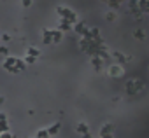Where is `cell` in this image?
<instances>
[{
  "label": "cell",
  "mask_w": 149,
  "mask_h": 138,
  "mask_svg": "<svg viewBox=\"0 0 149 138\" xmlns=\"http://www.w3.org/2000/svg\"><path fill=\"white\" fill-rule=\"evenodd\" d=\"M56 12H58V14L61 16V19H65V21H70V23L76 21V14H74L70 9H67V7H58Z\"/></svg>",
  "instance_id": "cell-1"
},
{
  "label": "cell",
  "mask_w": 149,
  "mask_h": 138,
  "mask_svg": "<svg viewBox=\"0 0 149 138\" xmlns=\"http://www.w3.org/2000/svg\"><path fill=\"white\" fill-rule=\"evenodd\" d=\"M126 91H128L130 95H137V93L142 91V84H140L139 81H130L128 86H126Z\"/></svg>",
  "instance_id": "cell-2"
},
{
  "label": "cell",
  "mask_w": 149,
  "mask_h": 138,
  "mask_svg": "<svg viewBox=\"0 0 149 138\" xmlns=\"http://www.w3.org/2000/svg\"><path fill=\"white\" fill-rule=\"evenodd\" d=\"M109 75L111 77H121L123 75V65H112V66H109Z\"/></svg>",
  "instance_id": "cell-3"
},
{
  "label": "cell",
  "mask_w": 149,
  "mask_h": 138,
  "mask_svg": "<svg viewBox=\"0 0 149 138\" xmlns=\"http://www.w3.org/2000/svg\"><path fill=\"white\" fill-rule=\"evenodd\" d=\"M102 59H104L102 56H93V58L90 59V63L97 68V70H100V68H102Z\"/></svg>",
  "instance_id": "cell-4"
},
{
  "label": "cell",
  "mask_w": 149,
  "mask_h": 138,
  "mask_svg": "<svg viewBox=\"0 0 149 138\" xmlns=\"http://www.w3.org/2000/svg\"><path fill=\"white\" fill-rule=\"evenodd\" d=\"M76 131H77L79 135H86V133H90V128H88L84 122H79V124L76 126Z\"/></svg>",
  "instance_id": "cell-5"
},
{
  "label": "cell",
  "mask_w": 149,
  "mask_h": 138,
  "mask_svg": "<svg viewBox=\"0 0 149 138\" xmlns=\"http://www.w3.org/2000/svg\"><path fill=\"white\" fill-rule=\"evenodd\" d=\"M44 44H53V30H44Z\"/></svg>",
  "instance_id": "cell-6"
},
{
  "label": "cell",
  "mask_w": 149,
  "mask_h": 138,
  "mask_svg": "<svg viewBox=\"0 0 149 138\" xmlns=\"http://www.w3.org/2000/svg\"><path fill=\"white\" fill-rule=\"evenodd\" d=\"M60 126H61L60 122H54V124H53V126H51V128L47 129V131H49V136H54V135H56V133L60 131Z\"/></svg>",
  "instance_id": "cell-7"
},
{
  "label": "cell",
  "mask_w": 149,
  "mask_h": 138,
  "mask_svg": "<svg viewBox=\"0 0 149 138\" xmlns=\"http://www.w3.org/2000/svg\"><path fill=\"white\" fill-rule=\"evenodd\" d=\"M35 138H49V131H47V128H46V129H40V131H37Z\"/></svg>",
  "instance_id": "cell-8"
},
{
  "label": "cell",
  "mask_w": 149,
  "mask_h": 138,
  "mask_svg": "<svg viewBox=\"0 0 149 138\" xmlns=\"http://www.w3.org/2000/svg\"><path fill=\"white\" fill-rule=\"evenodd\" d=\"M114 56H116V58H118L121 63H126V61H130V58H128V56H125L123 52H114Z\"/></svg>",
  "instance_id": "cell-9"
},
{
  "label": "cell",
  "mask_w": 149,
  "mask_h": 138,
  "mask_svg": "<svg viewBox=\"0 0 149 138\" xmlns=\"http://www.w3.org/2000/svg\"><path fill=\"white\" fill-rule=\"evenodd\" d=\"M70 26H72V23H70V21L61 19V23H60V30H70Z\"/></svg>",
  "instance_id": "cell-10"
},
{
  "label": "cell",
  "mask_w": 149,
  "mask_h": 138,
  "mask_svg": "<svg viewBox=\"0 0 149 138\" xmlns=\"http://www.w3.org/2000/svg\"><path fill=\"white\" fill-rule=\"evenodd\" d=\"M107 133H112V124H105V126L100 129V135H107Z\"/></svg>",
  "instance_id": "cell-11"
},
{
  "label": "cell",
  "mask_w": 149,
  "mask_h": 138,
  "mask_svg": "<svg viewBox=\"0 0 149 138\" xmlns=\"http://www.w3.org/2000/svg\"><path fill=\"white\" fill-rule=\"evenodd\" d=\"M26 52H28V56H33V58H37V56L40 54V52H39V49H35V47H28V51H26Z\"/></svg>",
  "instance_id": "cell-12"
},
{
  "label": "cell",
  "mask_w": 149,
  "mask_h": 138,
  "mask_svg": "<svg viewBox=\"0 0 149 138\" xmlns=\"http://www.w3.org/2000/svg\"><path fill=\"white\" fill-rule=\"evenodd\" d=\"M140 9L149 12V0H140Z\"/></svg>",
  "instance_id": "cell-13"
},
{
  "label": "cell",
  "mask_w": 149,
  "mask_h": 138,
  "mask_svg": "<svg viewBox=\"0 0 149 138\" xmlns=\"http://www.w3.org/2000/svg\"><path fill=\"white\" fill-rule=\"evenodd\" d=\"M76 30H77V32H79V33H83V35H86V32H88V30H86V28H84V25H83V23H79V25H77V26H76Z\"/></svg>",
  "instance_id": "cell-14"
},
{
  "label": "cell",
  "mask_w": 149,
  "mask_h": 138,
  "mask_svg": "<svg viewBox=\"0 0 149 138\" xmlns=\"http://www.w3.org/2000/svg\"><path fill=\"white\" fill-rule=\"evenodd\" d=\"M35 59H37V58H33V56H28V58H26V59H25V61H26V63H33V61H35Z\"/></svg>",
  "instance_id": "cell-15"
},
{
  "label": "cell",
  "mask_w": 149,
  "mask_h": 138,
  "mask_svg": "<svg viewBox=\"0 0 149 138\" xmlns=\"http://www.w3.org/2000/svg\"><path fill=\"white\" fill-rule=\"evenodd\" d=\"M21 4H23V6H25V7H28V6H30V4H32V0H21Z\"/></svg>",
  "instance_id": "cell-16"
},
{
  "label": "cell",
  "mask_w": 149,
  "mask_h": 138,
  "mask_svg": "<svg viewBox=\"0 0 149 138\" xmlns=\"http://www.w3.org/2000/svg\"><path fill=\"white\" fill-rule=\"evenodd\" d=\"M7 52H9V51H7V47H4V46L0 47V54H7Z\"/></svg>",
  "instance_id": "cell-17"
},
{
  "label": "cell",
  "mask_w": 149,
  "mask_h": 138,
  "mask_svg": "<svg viewBox=\"0 0 149 138\" xmlns=\"http://www.w3.org/2000/svg\"><path fill=\"white\" fill-rule=\"evenodd\" d=\"M4 121H7V119H6V114L0 112V122H4Z\"/></svg>",
  "instance_id": "cell-18"
},
{
  "label": "cell",
  "mask_w": 149,
  "mask_h": 138,
  "mask_svg": "<svg viewBox=\"0 0 149 138\" xmlns=\"http://www.w3.org/2000/svg\"><path fill=\"white\" fill-rule=\"evenodd\" d=\"M107 19L112 21V19H114V12H109V14H107Z\"/></svg>",
  "instance_id": "cell-19"
},
{
  "label": "cell",
  "mask_w": 149,
  "mask_h": 138,
  "mask_svg": "<svg viewBox=\"0 0 149 138\" xmlns=\"http://www.w3.org/2000/svg\"><path fill=\"white\" fill-rule=\"evenodd\" d=\"M9 39H11V37H9V35H7V33H4V35H2V40H4V42H7V40H9Z\"/></svg>",
  "instance_id": "cell-20"
},
{
  "label": "cell",
  "mask_w": 149,
  "mask_h": 138,
  "mask_svg": "<svg viewBox=\"0 0 149 138\" xmlns=\"http://www.w3.org/2000/svg\"><path fill=\"white\" fill-rule=\"evenodd\" d=\"M135 35H137V37H139V39H142V37H146V35H144V33H142V32H137V33H135Z\"/></svg>",
  "instance_id": "cell-21"
},
{
  "label": "cell",
  "mask_w": 149,
  "mask_h": 138,
  "mask_svg": "<svg viewBox=\"0 0 149 138\" xmlns=\"http://www.w3.org/2000/svg\"><path fill=\"white\" fill-rule=\"evenodd\" d=\"M83 138H91V135H90V133H86V135H83Z\"/></svg>",
  "instance_id": "cell-22"
}]
</instances>
